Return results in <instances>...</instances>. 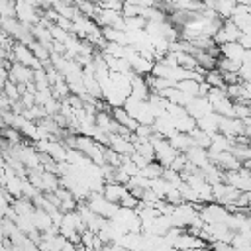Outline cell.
I'll use <instances>...</instances> for the list:
<instances>
[{
	"mask_svg": "<svg viewBox=\"0 0 251 251\" xmlns=\"http://www.w3.org/2000/svg\"><path fill=\"white\" fill-rule=\"evenodd\" d=\"M124 110H126L133 120H137L139 126H153L155 120H157L147 100L143 102V100H135V98L129 96V98L126 100V104H124Z\"/></svg>",
	"mask_w": 251,
	"mask_h": 251,
	"instance_id": "1",
	"label": "cell"
},
{
	"mask_svg": "<svg viewBox=\"0 0 251 251\" xmlns=\"http://www.w3.org/2000/svg\"><path fill=\"white\" fill-rule=\"evenodd\" d=\"M149 141L155 145V157H157V163L163 165L165 169H169V167L173 165V161L178 157V151L171 145L169 139H163V137H159V135H155V133L151 135Z\"/></svg>",
	"mask_w": 251,
	"mask_h": 251,
	"instance_id": "2",
	"label": "cell"
},
{
	"mask_svg": "<svg viewBox=\"0 0 251 251\" xmlns=\"http://www.w3.org/2000/svg\"><path fill=\"white\" fill-rule=\"evenodd\" d=\"M86 206H88L92 212H96L98 216L108 218V220H112V218L118 214V210H120L118 204H112V202H110L104 194H100V192H90L88 198H86Z\"/></svg>",
	"mask_w": 251,
	"mask_h": 251,
	"instance_id": "3",
	"label": "cell"
},
{
	"mask_svg": "<svg viewBox=\"0 0 251 251\" xmlns=\"http://www.w3.org/2000/svg\"><path fill=\"white\" fill-rule=\"evenodd\" d=\"M16 18L25 25H37L43 18V12L35 2H16Z\"/></svg>",
	"mask_w": 251,
	"mask_h": 251,
	"instance_id": "4",
	"label": "cell"
},
{
	"mask_svg": "<svg viewBox=\"0 0 251 251\" xmlns=\"http://www.w3.org/2000/svg\"><path fill=\"white\" fill-rule=\"evenodd\" d=\"M241 35H243V31H241L231 20H226V22L222 24L220 31L214 35V41H216V45L220 47V45H226V43H237V41L241 39Z\"/></svg>",
	"mask_w": 251,
	"mask_h": 251,
	"instance_id": "5",
	"label": "cell"
},
{
	"mask_svg": "<svg viewBox=\"0 0 251 251\" xmlns=\"http://www.w3.org/2000/svg\"><path fill=\"white\" fill-rule=\"evenodd\" d=\"M186 112H188L190 118H194V120L198 122V120L210 116V114L214 112V108H212V104H210L208 98H194V100L186 106Z\"/></svg>",
	"mask_w": 251,
	"mask_h": 251,
	"instance_id": "6",
	"label": "cell"
},
{
	"mask_svg": "<svg viewBox=\"0 0 251 251\" xmlns=\"http://www.w3.org/2000/svg\"><path fill=\"white\" fill-rule=\"evenodd\" d=\"M173 247L178 249V251H190V249H204V247H210V245H208L204 239H200L198 235H192V233L184 231V233L175 241Z\"/></svg>",
	"mask_w": 251,
	"mask_h": 251,
	"instance_id": "7",
	"label": "cell"
},
{
	"mask_svg": "<svg viewBox=\"0 0 251 251\" xmlns=\"http://www.w3.org/2000/svg\"><path fill=\"white\" fill-rule=\"evenodd\" d=\"M151 127H153V133H155V135H159V137H163V139H171L175 133H178V131H176V127H175V122H173L169 116L157 118V120H155V124H153Z\"/></svg>",
	"mask_w": 251,
	"mask_h": 251,
	"instance_id": "8",
	"label": "cell"
},
{
	"mask_svg": "<svg viewBox=\"0 0 251 251\" xmlns=\"http://www.w3.org/2000/svg\"><path fill=\"white\" fill-rule=\"evenodd\" d=\"M149 96H151V88L147 84V78L135 75L133 80H131V98L145 102V100H149Z\"/></svg>",
	"mask_w": 251,
	"mask_h": 251,
	"instance_id": "9",
	"label": "cell"
},
{
	"mask_svg": "<svg viewBox=\"0 0 251 251\" xmlns=\"http://www.w3.org/2000/svg\"><path fill=\"white\" fill-rule=\"evenodd\" d=\"M104 196H106L112 204H118V206H120V202H122L126 196H129V188L124 186V184H118V182H108L106 188H104Z\"/></svg>",
	"mask_w": 251,
	"mask_h": 251,
	"instance_id": "10",
	"label": "cell"
},
{
	"mask_svg": "<svg viewBox=\"0 0 251 251\" xmlns=\"http://www.w3.org/2000/svg\"><path fill=\"white\" fill-rule=\"evenodd\" d=\"M220 57L229 59V61H239V63H243L245 47H243L239 41H237V43H226V45H220Z\"/></svg>",
	"mask_w": 251,
	"mask_h": 251,
	"instance_id": "11",
	"label": "cell"
},
{
	"mask_svg": "<svg viewBox=\"0 0 251 251\" xmlns=\"http://www.w3.org/2000/svg\"><path fill=\"white\" fill-rule=\"evenodd\" d=\"M188 157V163L194 165L196 169H204L210 165V153L208 149H202V147H192L188 153H184Z\"/></svg>",
	"mask_w": 251,
	"mask_h": 251,
	"instance_id": "12",
	"label": "cell"
},
{
	"mask_svg": "<svg viewBox=\"0 0 251 251\" xmlns=\"http://www.w3.org/2000/svg\"><path fill=\"white\" fill-rule=\"evenodd\" d=\"M112 116H114V120L122 126V127H126V129H129L131 133H135L137 131V127H139V122L137 120H133L124 108H114L112 110Z\"/></svg>",
	"mask_w": 251,
	"mask_h": 251,
	"instance_id": "13",
	"label": "cell"
},
{
	"mask_svg": "<svg viewBox=\"0 0 251 251\" xmlns=\"http://www.w3.org/2000/svg\"><path fill=\"white\" fill-rule=\"evenodd\" d=\"M220 118H222V116H218L216 112H212L210 116H206V118H202V120L196 122V124H198V129H202V131L208 133V135L220 133Z\"/></svg>",
	"mask_w": 251,
	"mask_h": 251,
	"instance_id": "14",
	"label": "cell"
},
{
	"mask_svg": "<svg viewBox=\"0 0 251 251\" xmlns=\"http://www.w3.org/2000/svg\"><path fill=\"white\" fill-rule=\"evenodd\" d=\"M33 226H35V229H37L39 233H45V231H49V229L55 226V222H53V218H51L45 210L35 208V214H33Z\"/></svg>",
	"mask_w": 251,
	"mask_h": 251,
	"instance_id": "15",
	"label": "cell"
},
{
	"mask_svg": "<svg viewBox=\"0 0 251 251\" xmlns=\"http://www.w3.org/2000/svg\"><path fill=\"white\" fill-rule=\"evenodd\" d=\"M169 141H171V145H173L178 153H188V151L194 147L192 135H186V133H175Z\"/></svg>",
	"mask_w": 251,
	"mask_h": 251,
	"instance_id": "16",
	"label": "cell"
},
{
	"mask_svg": "<svg viewBox=\"0 0 251 251\" xmlns=\"http://www.w3.org/2000/svg\"><path fill=\"white\" fill-rule=\"evenodd\" d=\"M235 8H237V2H229V0H220V2H216V6H214L216 14H218L220 20H224V22H226V20H231Z\"/></svg>",
	"mask_w": 251,
	"mask_h": 251,
	"instance_id": "17",
	"label": "cell"
},
{
	"mask_svg": "<svg viewBox=\"0 0 251 251\" xmlns=\"http://www.w3.org/2000/svg\"><path fill=\"white\" fill-rule=\"evenodd\" d=\"M229 149H231V139H227L222 133L212 135V147H210V151H214V153H226Z\"/></svg>",
	"mask_w": 251,
	"mask_h": 251,
	"instance_id": "18",
	"label": "cell"
},
{
	"mask_svg": "<svg viewBox=\"0 0 251 251\" xmlns=\"http://www.w3.org/2000/svg\"><path fill=\"white\" fill-rule=\"evenodd\" d=\"M163 173H165V167L163 165H159L157 161H153V163H149L139 175L141 176H145L147 180H157V178H163Z\"/></svg>",
	"mask_w": 251,
	"mask_h": 251,
	"instance_id": "19",
	"label": "cell"
},
{
	"mask_svg": "<svg viewBox=\"0 0 251 251\" xmlns=\"http://www.w3.org/2000/svg\"><path fill=\"white\" fill-rule=\"evenodd\" d=\"M233 157L243 165L247 161H251V145H243V143H231V149Z\"/></svg>",
	"mask_w": 251,
	"mask_h": 251,
	"instance_id": "20",
	"label": "cell"
},
{
	"mask_svg": "<svg viewBox=\"0 0 251 251\" xmlns=\"http://www.w3.org/2000/svg\"><path fill=\"white\" fill-rule=\"evenodd\" d=\"M175 127H176V131H178V133H186V135H190V133L198 127V124H196V120H194V118H190V116L186 114L184 118H180V120H176V122H175Z\"/></svg>",
	"mask_w": 251,
	"mask_h": 251,
	"instance_id": "21",
	"label": "cell"
},
{
	"mask_svg": "<svg viewBox=\"0 0 251 251\" xmlns=\"http://www.w3.org/2000/svg\"><path fill=\"white\" fill-rule=\"evenodd\" d=\"M192 141H194V147H202V149H208L210 151V147H212V135H208V133H204L202 129H194L192 133Z\"/></svg>",
	"mask_w": 251,
	"mask_h": 251,
	"instance_id": "22",
	"label": "cell"
},
{
	"mask_svg": "<svg viewBox=\"0 0 251 251\" xmlns=\"http://www.w3.org/2000/svg\"><path fill=\"white\" fill-rule=\"evenodd\" d=\"M176 88H178L180 92H184L186 96H190V98H198L200 82H196V80H182V82L176 84Z\"/></svg>",
	"mask_w": 251,
	"mask_h": 251,
	"instance_id": "23",
	"label": "cell"
},
{
	"mask_svg": "<svg viewBox=\"0 0 251 251\" xmlns=\"http://www.w3.org/2000/svg\"><path fill=\"white\" fill-rule=\"evenodd\" d=\"M241 67H243V63H239V61H229L224 57L218 59V71H222V73H239Z\"/></svg>",
	"mask_w": 251,
	"mask_h": 251,
	"instance_id": "24",
	"label": "cell"
},
{
	"mask_svg": "<svg viewBox=\"0 0 251 251\" xmlns=\"http://www.w3.org/2000/svg\"><path fill=\"white\" fill-rule=\"evenodd\" d=\"M206 82H208L212 88H227L226 82H224V75H222V71H218V69L206 73Z\"/></svg>",
	"mask_w": 251,
	"mask_h": 251,
	"instance_id": "25",
	"label": "cell"
},
{
	"mask_svg": "<svg viewBox=\"0 0 251 251\" xmlns=\"http://www.w3.org/2000/svg\"><path fill=\"white\" fill-rule=\"evenodd\" d=\"M2 92L12 100V104L22 100V90H20V86H18V84H14L12 80H8V82L2 86Z\"/></svg>",
	"mask_w": 251,
	"mask_h": 251,
	"instance_id": "26",
	"label": "cell"
},
{
	"mask_svg": "<svg viewBox=\"0 0 251 251\" xmlns=\"http://www.w3.org/2000/svg\"><path fill=\"white\" fill-rule=\"evenodd\" d=\"M2 135H4V139L12 145V147H16V145H22V133L18 131V129H14V127H4L2 129Z\"/></svg>",
	"mask_w": 251,
	"mask_h": 251,
	"instance_id": "27",
	"label": "cell"
},
{
	"mask_svg": "<svg viewBox=\"0 0 251 251\" xmlns=\"http://www.w3.org/2000/svg\"><path fill=\"white\" fill-rule=\"evenodd\" d=\"M0 18H16V2L0 0Z\"/></svg>",
	"mask_w": 251,
	"mask_h": 251,
	"instance_id": "28",
	"label": "cell"
},
{
	"mask_svg": "<svg viewBox=\"0 0 251 251\" xmlns=\"http://www.w3.org/2000/svg\"><path fill=\"white\" fill-rule=\"evenodd\" d=\"M186 167H188V157H186L184 153H178V157L173 161V165H171L169 169H173L175 173H182Z\"/></svg>",
	"mask_w": 251,
	"mask_h": 251,
	"instance_id": "29",
	"label": "cell"
},
{
	"mask_svg": "<svg viewBox=\"0 0 251 251\" xmlns=\"http://www.w3.org/2000/svg\"><path fill=\"white\" fill-rule=\"evenodd\" d=\"M98 6H100L102 10H112V12H122V10H124V4H122V2H116V0L98 2Z\"/></svg>",
	"mask_w": 251,
	"mask_h": 251,
	"instance_id": "30",
	"label": "cell"
},
{
	"mask_svg": "<svg viewBox=\"0 0 251 251\" xmlns=\"http://www.w3.org/2000/svg\"><path fill=\"white\" fill-rule=\"evenodd\" d=\"M239 76H241L243 84H249L251 82V65H243L241 71H239Z\"/></svg>",
	"mask_w": 251,
	"mask_h": 251,
	"instance_id": "31",
	"label": "cell"
},
{
	"mask_svg": "<svg viewBox=\"0 0 251 251\" xmlns=\"http://www.w3.org/2000/svg\"><path fill=\"white\" fill-rule=\"evenodd\" d=\"M243 65H251V51L245 49V57H243Z\"/></svg>",
	"mask_w": 251,
	"mask_h": 251,
	"instance_id": "32",
	"label": "cell"
},
{
	"mask_svg": "<svg viewBox=\"0 0 251 251\" xmlns=\"http://www.w3.org/2000/svg\"><path fill=\"white\" fill-rule=\"evenodd\" d=\"M76 251H88V249H86L84 245H78V247H76Z\"/></svg>",
	"mask_w": 251,
	"mask_h": 251,
	"instance_id": "33",
	"label": "cell"
},
{
	"mask_svg": "<svg viewBox=\"0 0 251 251\" xmlns=\"http://www.w3.org/2000/svg\"><path fill=\"white\" fill-rule=\"evenodd\" d=\"M190 251H212L210 247H204V249H190Z\"/></svg>",
	"mask_w": 251,
	"mask_h": 251,
	"instance_id": "34",
	"label": "cell"
}]
</instances>
